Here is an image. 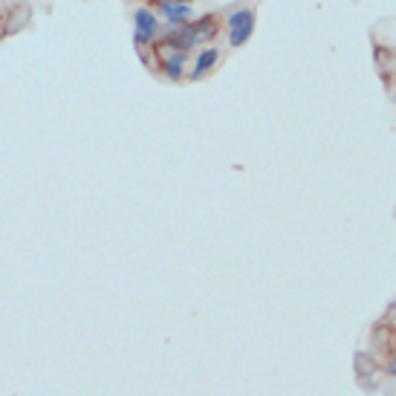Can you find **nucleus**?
I'll list each match as a JSON object with an SVG mask.
<instances>
[{"label":"nucleus","instance_id":"obj_4","mask_svg":"<svg viewBox=\"0 0 396 396\" xmlns=\"http://www.w3.org/2000/svg\"><path fill=\"white\" fill-rule=\"evenodd\" d=\"M217 61H220V50H217V47H206V50H200V55H197V61H194V69H191V81L206 78L211 69H214Z\"/></svg>","mask_w":396,"mask_h":396},{"label":"nucleus","instance_id":"obj_5","mask_svg":"<svg viewBox=\"0 0 396 396\" xmlns=\"http://www.w3.org/2000/svg\"><path fill=\"white\" fill-rule=\"evenodd\" d=\"M160 6V12H162V18L168 21V26H179V23H186V21H191L194 18V9H191V3H157Z\"/></svg>","mask_w":396,"mask_h":396},{"label":"nucleus","instance_id":"obj_1","mask_svg":"<svg viewBox=\"0 0 396 396\" xmlns=\"http://www.w3.org/2000/svg\"><path fill=\"white\" fill-rule=\"evenodd\" d=\"M160 18H157V12H151L148 6H139L133 12V44L136 50H145L151 47L153 41L160 38Z\"/></svg>","mask_w":396,"mask_h":396},{"label":"nucleus","instance_id":"obj_2","mask_svg":"<svg viewBox=\"0 0 396 396\" xmlns=\"http://www.w3.org/2000/svg\"><path fill=\"white\" fill-rule=\"evenodd\" d=\"M226 35H229L232 47H246L249 38L254 35V9H234L229 15V23H226Z\"/></svg>","mask_w":396,"mask_h":396},{"label":"nucleus","instance_id":"obj_3","mask_svg":"<svg viewBox=\"0 0 396 396\" xmlns=\"http://www.w3.org/2000/svg\"><path fill=\"white\" fill-rule=\"evenodd\" d=\"M157 50V47H153ZM160 52V69L171 78V81H179L182 76H186V61L188 55L186 52H174V50H157Z\"/></svg>","mask_w":396,"mask_h":396},{"label":"nucleus","instance_id":"obj_6","mask_svg":"<svg viewBox=\"0 0 396 396\" xmlns=\"http://www.w3.org/2000/svg\"><path fill=\"white\" fill-rule=\"evenodd\" d=\"M153 3H162V0H153ZM165 3H194V0H165Z\"/></svg>","mask_w":396,"mask_h":396}]
</instances>
